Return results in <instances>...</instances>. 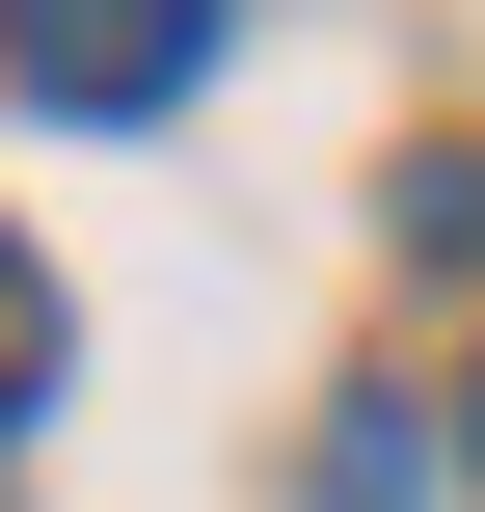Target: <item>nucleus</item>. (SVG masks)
Listing matches in <instances>:
<instances>
[{
	"label": "nucleus",
	"instance_id": "obj_2",
	"mask_svg": "<svg viewBox=\"0 0 485 512\" xmlns=\"http://www.w3.org/2000/svg\"><path fill=\"white\" fill-rule=\"evenodd\" d=\"M27 378H54V270L0 243V432H27Z\"/></svg>",
	"mask_w": 485,
	"mask_h": 512
},
{
	"label": "nucleus",
	"instance_id": "obj_1",
	"mask_svg": "<svg viewBox=\"0 0 485 512\" xmlns=\"http://www.w3.org/2000/svg\"><path fill=\"white\" fill-rule=\"evenodd\" d=\"M216 27H243V0H0V81L81 108V135H135V108L216 81Z\"/></svg>",
	"mask_w": 485,
	"mask_h": 512
}]
</instances>
